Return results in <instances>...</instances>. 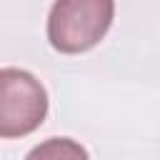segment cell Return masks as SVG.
<instances>
[{"label": "cell", "instance_id": "7a4b0ae2", "mask_svg": "<svg viewBox=\"0 0 160 160\" xmlns=\"http://www.w3.org/2000/svg\"><path fill=\"white\" fill-rule=\"evenodd\" d=\"M48 92L42 82L20 68H0V138H22L42 125Z\"/></svg>", "mask_w": 160, "mask_h": 160}, {"label": "cell", "instance_id": "6da1fadb", "mask_svg": "<svg viewBox=\"0 0 160 160\" xmlns=\"http://www.w3.org/2000/svg\"><path fill=\"white\" fill-rule=\"evenodd\" d=\"M112 18L115 0H55L48 15V40L58 52H85L105 38Z\"/></svg>", "mask_w": 160, "mask_h": 160}, {"label": "cell", "instance_id": "3957f363", "mask_svg": "<svg viewBox=\"0 0 160 160\" xmlns=\"http://www.w3.org/2000/svg\"><path fill=\"white\" fill-rule=\"evenodd\" d=\"M25 160H90V155L72 138H50L35 145Z\"/></svg>", "mask_w": 160, "mask_h": 160}]
</instances>
